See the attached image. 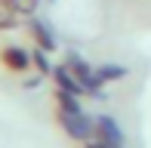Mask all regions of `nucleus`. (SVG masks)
Masks as SVG:
<instances>
[{"label":"nucleus","instance_id":"9d476101","mask_svg":"<svg viewBox=\"0 0 151 148\" xmlns=\"http://www.w3.org/2000/svg\"><path fill=\"white\" fill-rule=\"evenodd\" d=\"M34 62H37V68L50 71V62H46V56H43V52H34Z\"/></svg>","mask_w":151,"mask_h":148},{"label":"nucleus","instance_id":"f257e3e1","mask_svg":"<svg viewBox=\"0 0 151 148\" xmlns=\"http://www.w3.org/2000/svg\"><path fill=\"white\" fill-rule=\"evenodd\" d=\"M59 120H62V130L80 142H86L93 136V126H96V120H90L83 111H59Z\"/></svg>","mask_w":151,"mask_h":148},{"label":"nucleus","instance_id":"423d86ee","mask_svg":"<svg viewBox=\"0 0 151 148\" xmlns=\"http://www.w3.org/2000/svg\"><path fill=\"white\" fill-rule=\"evenodd\" d=\"M99 77L102 80H120V77H127V68L123 65H105V68H99Z\"/></svg>","mask_w":151,"mask_h":148},{"label":"nucleus","instance_id":"0eeeda50","mask_svg":"<svg viewBox=\"0 0 151 148\" xmlns=\"http://www.w3.org/2000/svg\"><path fill=\"white\" fill-rule=\"evenodd\" d=\"M34 37H37V43L43 46V50H52V46H56V40H52L50 28H43V25H34Z\"/></svg>","mask_w":151,"mask_h":148},{"label":"nucleus","instance_id":"1a4fd4ad","mask_svg":"<svg viewBox=\"0 0 151 148\" xmlns=\"http://www.w3.org/2000/svg\"><path fill=\"white\" fill-rule=\"evenodd\" d=\"M86 148H117V145L105 142V139H86Z\"/></svg>","mask_w":151,"mask_h":148},{"label":"nucleus","instance_id":"f03ea898","mask_svg":"<svg viewBox=\"0 0 151 148\" xmlns=\"http://www.w3.org/2000/svg\"><path fill=\"white\" fill-rule=\"evenodd\" d=\"M68 68H71V71H74V77L83 83V90H90V93H93V90H99V83H102L99 71H93L80 56H68Z\"/></svg>","mask_w":151,"mask_h":148},{"label":"nucleus","instance_id":"39448f33","mask_svg":"<svg viewBox=\"0 0 151 148\" xmlns=\"http://www.w3.org/2000/svg\"><path fill=\"white\" fill-rule=\"evenodd\" d=\"M0 6H6L9 12H19V16H28V12H34L37 0H0Z\"/></svg>","mask_w":151,"mask_h":148},{"label":"nucleus","instance_id":"7ed1b4c3","mask_svg":"<svg viewBox=\"0 0 151 148\" xmlns=\"http://www.w3.org/2000/svg\"><path fill=\"white\" fill-rule=\"evenodd\" d=\"M96 130H99V139L123 148V130H120V124L114 117H96Z\"/></svg>","mask_w":151,"mask_h":148},{"label":"nucleus","instance_id":"6e6552de","mask_svg":"<svg viewBox=\"0 0 151 148\" xmlns=\"http://www.w3.org/2000/svg\"><path fill=\"white\" fill-rule=\"evenodd\" d=\"M12 16H16V12H9L6 6H0V28H9V25H12Z\"/></svg>","mask_w":151,"mask_h":148},{"label":"nucleus","instance_id":"20e7f679","mask_svg":"<svg viewBox=\"0 0 151 148\" xmlns=\"http://www.w3.org/2000/svg\"><path fill=\"white\" fill-rule=\"evenodd\" d=\"M3 62L9 65L12 71H22V68H28V65H31V59H28V52H25V50L9 46V50H3Z\"/></svg>","mask_w":151,"mask_h":148}]
</instances>
